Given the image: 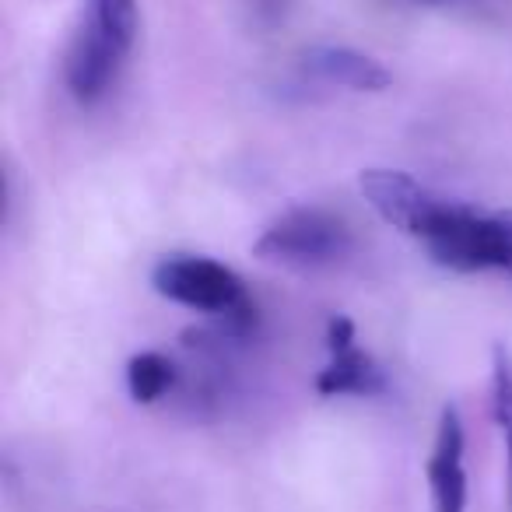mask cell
I'll use <instances>...</instances> for the list:
<instances>
[{"label":"cell","instance_id":"8","mask_svg":"<svg viewBox=\"0 0 512 512\" xmlns=\"http://www.w3.org/2000/svg\"><path fill=\"white\" fill-rule=\"evenodd\" d=\"M302 71L330 88H344V92H386L393 81V74L379 60L351 50V46H309L302 53Z\"/></svg>","mask_w":512,"mask_h":512},{"label":"cell","instance_id":"6","mask_svg":"<svg viewBox=\"0 0 512 512\" xmlns=\"http://www.w3.org/2000/svg\"><path fill=\"white\" fill-rule=\"evenodd\" d=\"M428 491L432 512H467V470H463V421L456 407H446L428 456Z\"/></svg>","mask_w":512,"mask_h":512},{"label":"cell","instance_id":"10","mask_svg":"<svg viewBox=\"0 0 512 512\" xmlns=\"http://www.w3.org/2000/svg\"><path fill=\"white\" fill-rule=\"evenodd\" d=\"M491 404H495V421L502 425L505 442H509V481H512V355L505 348H495Z\"/></svg>","mask_w":512,"mask_h":512},{"label":"cell","instance_id":"5","mask_svg":"<svg viewBox=\"0 0 512 512\" xmlns=\"http://www.w3.org/2000/svg\"><path fill=\"white\" fill-rule=\"evenodd\" d=\"M358 190L369 200V207L386 221V225L400 228L404 235H418L425 214L432 211L435 197L428 186H421L414 176L400 169H365L358 176Z\"/></svg>","mask_w":512,"mask_h":512},{"label":"cell","instance_id":"2","mask_svg":"<svg viewBox=\"0 0 512 512\" xmlns=\"http://www.w3.org/2000/svg\"><path fill=\"white\" fill-rule=\"evenodd\" d=\"M414 239L428 249L435 264L449 271H491L512 278V211H484V207L435 197Z\"/></svg>","mask_w":512,"mask_h":512},{"label":"cell","instance_id":"11","mask_svg":"<svg viewBox=\"0 0 512 512\" xmlns=\"http://www.w3.org/2000/svg\"><path fill=\"white\" fill-rule=\"evenodd\" d=\"M421 4H474V0H421Z\"/></svg>","mask_w":512,"mask_h":512},{"label":"cell","instance_id":"3","mask_svg":"<svg viewBox=\"0 0 512 512\" xmlns=\"http://www.w3.org/2000/svg\"><path fill=\"white\" fill-rule=\"evenodd\" d=\"M355 246L348 221L327 207H292L260 232L253 253L295 271H320L341 264Z\"/></svg>","mask_w":512,"mask_h":512},{"label":"cell","instance_id":"1","mask_svg":"<svg viewBox=\"0 0 512 512\" xmlns=\"http://www.w3.org/2000/svg\"><path fill=\"white\" fill-rule=\"evenodd\" d=\"M137 0H81L78 25L64 53V85L81 106L106 99L137 43Z\"/></svg>","mask_w":512,"mask_h":512},{"label":"cell","instance_id":"7","mask_svg":"<svg viewBox=\"0 0 512 512\" xmlns=\"http://www.w3.org/2000/svg\"><path fill=\"white\" fill-rule=\"evenodd\" d=\"M323 397H369L383 390V369L365 351L355 348V330L348 320H330V365L316 376Z\"/></svg>","mask_w":512,"mask_h":512},{"label":"cell","instance_id":"4","mask_svg":"<svg viewBox=\"0 0 512 512\" xmlns=\"http://www.w3.org/2000/svg\"><path fill=\"white\" fill-rule=\"evenodd\" d=\"M151 288L162 299L207 316H239L253 309L239 274L232 267L211 260V256L197 253L162 256L155 271H151Z\"/></svg>","mask_w":512,"mask_h":512},{"label":"cell","instance_id":"9","mask_svg":"<svg viewBox=\"0 0 512 512\" xmlns=\"http://www.w3.org/2000/svg\"><path fill=\"white\" fill-rule=\"evenodd\" d=\"M179 383V369L162 355V351H141L127 365V390L137 404H155L169 397Z\"/></svg>","mask_w":512,"mask_h":512}]
</instances>
